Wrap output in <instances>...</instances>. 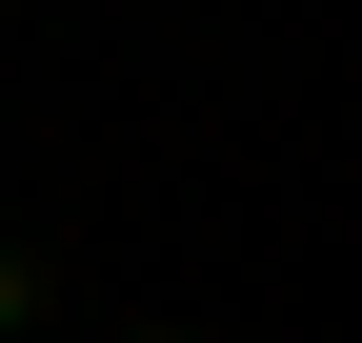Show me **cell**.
Segmentation results:
<instances>
[{"label":"cell","mask_w":362,"mask_h":343,"mask_svg":"<svg viewBox=\"0 0 362 343\" xmlns=\"http://www.w3.org/2000/svg\"><path fill=\"white\" fill-rule=\"evenodd\" d=\"M40 303H61V263H40V242H21V223H0V343H21Z\"/></svg>","instance_id":"1"},{"label":"cell","mask_w":362,"mask_h":343,"mask_svg":"<svg viewBox=\"0 0 362 343\" xmlns=\"http://www.w3.org/2000/svg\"><path fill=\"white\" fill-rule=\"evenodd\" d=\"M101 343H202V323H101Z\"/></svg>","instance_id":"2"}]
</instances>
